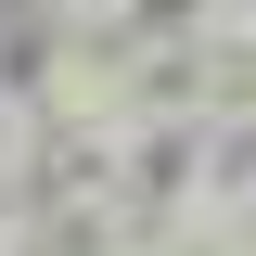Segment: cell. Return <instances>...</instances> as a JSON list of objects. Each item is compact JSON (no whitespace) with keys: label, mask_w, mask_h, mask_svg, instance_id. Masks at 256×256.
I'll use <instances>...</instances> for the list:
<instances>
[{"label":"cell","mask_w":256,"mask_h":256,"mask_svg":"<svg viewBox=\"0 0 256 256\" xmlns=\"http://www.w3.org/2000/svg\"><path fill=\"white\" fill-rule=\"evenodd\" d=\"M141 244H154V218L128 192H52V205H26V256H141Z\"/></svg>","instance_id":"6da1fadb"},{"label":"cell","mask_w":256,"mask_h":256,"mask_svg":"<svg viewBox=\"0 0 256 256\" xmlns=\"http://www.w3.org/2000/svg\"><path fill=\"white\" fill-rule=\"evenodd\" d=\"M102 13H116V26L141 38V52H166V38H205V26L230 13V0H102Z\"/></svg>","instance_id":"7a4b0ae2"},{"label":"cell","mask_w":256,"mask_h":256,"mask_svg":"<svg viewBox=\"0 0 256 256\" xmlns=\"http://www.w3.org/2000/svg\"><path fill=\"white\" fill-rule=\"evenodd\" d=\"M26 141H38V116H26V102H0V180L26 166Z\"/></svg>","instance_id":"3957f363"},{"label":"cell","mask_w":256,"mask_h":256,"mask_svg":"<svg viewBox=\"0 0 256 256\" xmlns=\"http://www.w3.org/2000/svg\"><path fill=\"white\" fill-rule=\"evenodd\" d=\"M0 256H26V192L0 180Z\"/></svg>","instance_id":"277c9868"},{"label":"cell","mask_w":256,"mask_h":256,"mask_svg":"<svg viewBox=\"0 0 256 256\" xmlns=\"http://www.w3.org/2000/svg\"><path fill=\"white\" fill-rule=\"evenodd\" d=\"M64 13H90V0H64Z\"/></svg>","instance_id":"5b68a950"}]
</instances>
